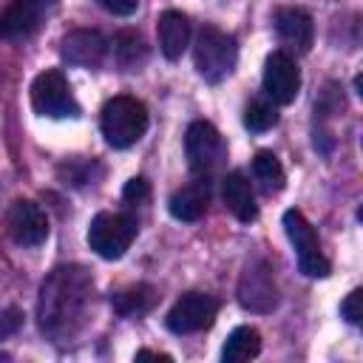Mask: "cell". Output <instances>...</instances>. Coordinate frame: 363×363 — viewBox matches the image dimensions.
I'll use <instances>...</instances> for the list:
<instances>
[{
  "label": "cell",
  "mask_w": 363,
  "mask_h": 363,
  "mask_svg": "<svg viewBox=\"0 0 363 363\" xmlns=\"http://www.w3.org/2000/svg\"><path fill=\"white\" fill-rule=\"evenodd\" d=\"M94 281L79 267H60L40 289V326L51 337H71L82 323Z\"/></svg>",
  "instance_id": "obj_1"
},
{
  "label": "cell",
  "mask_w": 363,
  "mask_h": 363,
  "mask_svg": "<svg viewBox=\"0 0 363 363\" xmlns=\"http://www.w3.org/2000/svg\"><path fill=\"white\" fill-rule=\"evenodd\" d=\"M193 60H196V71L204 82L216 85L221 79H227L238 62V45L235 37L216 28V26H201L196 34V45H193Z\"/></svg>",
  "instance_id": "obj_2"
},
{
  "label": "cell",
  "mask_w": 363,
  "mask_h": 363,
  "mask_svg": "<svg viewBox=\"0 0 363 363\" xmlns=\"http://www.w3.org/2000/svg\"><path fill=\"white\" fill-rule=\"evenodd\" d=\"M99 128H102V136L111 147H119V150L130 147L147 130V108L136 96H128V94L113 96L102 108Z\"/></svg>",
  "instance_id": "obj_3"
},
{
  "label": "cell",
  "mask_w": 363,
  "mask_h": 363,
  "mask_svg": "<svg viewBox=\"0 0 363 363\" xmlns=\"http://www.w3.org/2000/svg\"><path fill=\"white\" fill-rule=\"evenodd\" d=\"M136 230V218H130L128 213H96L88 224V247L99 258L116 261L133 244Z\"/></svg>",
  "instance_id": "obj_4"
},
{
  "label": "cell",
  "mask_w": 363,
  "mask_h": 363,
  "mask_svg": "<svg viewBox=\"0 0 363 363\" xmlns=\"http://www.w3.org/2000/svg\"><path fill=\"white\" fill-rule=\"evenodd\" d=\"M184 150H187V164L196 176H213L216 170H221L224 159H227V145L224 136L218 133V128L207 119H196L190 122L187 133H184Z\"/></svg>",
  "instance_id": "obj_5"
},
{
  "label": "cell",
  "mask_w": 363,
  "mask_h": 363,
  "mask_svg": "<svg viewBox=\"0 0 363 363\" xmlns=\"http://www.w3.org/2000/svg\"><path fill=\"white\" fill-rule=\"evenodd\" d=\"M31 108L48 119H77L79 105L60 68H48L31 82Z\"/></svg>",
  "instance_id": "obj_6"
},
{
  "label": "cell",
  "mask_w": 363,
  "mask_h": 363,
  "mask_svg": "<svg viewBox=\"0 0 363 363\" xmlns=\"http://www.w3.org/2000/svg\"><path fill=\"white\" fill-rule=\"evenodd\" d=\"M284 230L295 247V255H298V267L303 275L309 278H326L329 275V261L326 255L320 252V241H318V233L315 227L306 221V216L301 210H286L284 213Z\"/></svg>",
  "instance_id": "obj_7"
},
{
  "label": "cell",
  "mask_w": 363,
  "mask_h": 363,
  "mask_svg": "<svg viewBox=\"0 0 363 363\" xmlns=\"http://www.w3.org/2000/svg\"><path fill=\"white\" fill-rule=\"evenodd\" d=\"M218 315V301L207 292H184L167 312L164 326L173 335H193L201 329H210Z\"/></svg>",
  "instance_id": "obj_8"
},
{
  "label": "cell",
  "mask_w": 363,
  "mask_h": 363,
  "mask_svg": "<svg viewBox=\"0 0 363 363\" xmlns=\"http://www.w3.org/2000/svg\"><path fill=\"white\" fill-rule=\"evenodd\" d=\"M238 303L250 312H272L278 306V286L267 261H250L238 278Z\"/></svg>",
  "instance_id": "obj_9"
},
{
  "label": "cell",
  "mask_w": 363,
  "mask_h": 363,
  "mask_svg": "<svg viewBox=\"0 0 363 363\" xmlns=\"http://www.w3.org/2000/svg\"><path fill=\"white\" fill-rule=\"evenodd\" d=\"M261 82H264V94L275 105H289L301 91V71L286 51H272L264 62Z\"/></svg>",
  "instance_id": "obj_10"
},
{
  "label": "cell",
  "mask_w": 363,
  "mask_h": 363,
  "mask_svg": "<svg viewBox=\"0 0 363 363\" xmlns=\"http://www.w3.org/2000/svg\"><path fill=\"white\" fill-rule=\"evenodd\" d=\"M6 227H9V235L20 247H40L48 238V216L40 204H34L28 199H20L9 207Z\"/></svg>",
  "instance_id": "obj_11"
},
{
  "label": "cell",
  "mask_w": 363,
  "mask_h": 363,
  "mask_svg": "<svg viewBox=\"0 0 363 363\" xmlns=\"http://www.w3.org/2000/svg\"><path fill=\"white\" fill-rule=\"evenodd\" d=\"M62 60L77 68H99L108 57V40L96 28H77L62 37Z\"/></svg>",
  "instance_id": "obj_12"
},
{
  "label": "cell",
  "mask_w": 363,
  "mask_h": 363,
  "mask_svg": "<svg viewBox=\"0 0 363 363\" xmlns=\"http://www.w3.org/2000/svg\"><path fill=\"white\" fill-rule=\"evenodd\" d=\"M43 23V3L40 0H11L0 11V40L20 43L28 40Z\"/></svg>",
  "instance_id": "obj_13"
},
{
  "label": "cell",
  "mask_w": 363,
  "mask_h": 363,
  "mask_svg": "<svg viewBox=\"0 0 363 363\" xmlns=\"http://www.w3.org/2000/svg\"><path fill=\"white\" fill-rule=\"evenodd\" d=\"M207 204H210V179L196 176L193 182L173 190V196L167 201V210L179 221H199L207 213Z\"/></svg>",
  "instance_id": "obj_14"
},
{
  "label": "cell",
  "mask_w": 363,
  "mask_h": 363,
  "mask_svg": "<svg viewBox=\"0 0 363 363\" xmlns=\"http://www.w3.org/2000/svg\"><path fill=\"white\" fill-rule=\"evenodd\" d=\"M275 31L281 37V43L298 48V51H309L312 40H315V23L312 14L298 9V6H284L275 11Z\"/></svg>",
  "instance_id": "obj_15"
},
{
  "label": "cell",
  "mask_w": 363,
  "mask_h": 363,
  "mask_svg": "<svg viewBox=\"0 0 363 363\" xmlns=\"http://www.w3.org/2000/svg\"><path fill=\"white\" fill-rule=\"evenodd\" d=\"M156 34H159V48L167 60H179L184 54V48L190 45V20L176 11V9H167L159 14V23H156Z\"/></svg>",
  "instance_id": "obj_16"
},
{
  "label": "cell",
  "mask_w": 363,
  "mask_h": 363,
  "mask_svg": "<svg viewBox=\"0 0 363 363\" xmlns=\"http://www.w3.org/2000/svg\"><path fill=\"white\" fill-rule=\"evenodd\" d=\"M221 199L227 204V210L238 218V221H252L258 216V204H255V193L250 179L241 170H233L224 176L221 182Z\"/></svg>",
  "instance_id": "obj_17"
},
{
  "label": "cell",
  "mask_w": 363,
  "mask_h": 363,
  "mask_svg": "<svg viewBox=\"0 0 363 363\" xmlns=\"http://www.w3.org/2000/svg\"><path fill=\"white\" fill-rule=\"evenodd\" d=\"M258 352H261V335H258V329H252V326H235L227 335V340H224L221 360L224 363H244V360L258 357Z\"/></svg>",
  "instance_id": "obj_18"
},
{
  "label": "cell",
  "mask_w": 363,
  "mask_h": 363,
  "mask_svg": "<svg viewBox=\"0 0 363 363\" xmlns=\"http://www.w3.org/2000/svg\"><path fill=\"white\" fill-rule=\"evenodd\" d=\"M153 303H156V289H153L150 284H136V286H128V289L111 295V306H113L122 318L145 315Z\"/></svg>",
  "instance_id": "obj_19"
},
{
  "label": "cell",
  "mask_w": 363,
  "mask_h": 363,
  "mask_svg": "<svg viewBox=\"0 0 363 363\" xmlns=\"http://www.w3.org/2000/svg\"><path fill=\"white\" fill-rule=\"evenodd\" d=\"M113 57L125 71H136L147 60V45L139 31H119L113 37Z\"/></svg>",
  "instance_id": "obj_20"
},
{
  "label": "cell",
  "mask_w": 363,
  "mask_h": 363,
  "mask_svg": "<svg viewBox=\"0 0 363 363\" xmlns=\"http://www.w3.org/2000/svg\"><path fill=\"white\" fill-rule=\"evenodd\" d=\"M252 173H255V179H258L264 193H278L284 187V182H286V173H284V167H281V162H278V156L272 150H258L255 153Z\"/></svg>",
  "instance_id": "obj_21"
},
{
  "label": "cell",
  "mask_w": 363,
  "mask_h": 363,
  "mask_svg": "<svg viewBox=\"0 0 363 363\" xmlns=\"http://www.w3.org/2000/svg\"><path fill=\"white\" fill-rule=\"evenodd\" d=\"M275 122H278V111H275V105L267 102V99H252V102L244 108V125H247L250 130H255V133H264V130L275 128Z\"/></svg>",
  "instance_id": "obj_22"
},
{
  "label": "cell",
  "mask_w": 363,
  "mask_h": 363,
  "mask_svg": "<svg viewBox=\"0 0 363 363\" xmlns=\"http://www.w3.org/2000/svg\"><path fill=\"white\" fill-rule=\"evenodd\" d=\"M96 164L94 162H88V159H71V162H65V164H60V176L65 179V184L71 182V184H88L91 179H94V170Z\"/></svg>",
  "instance_id": "obj_23"
},
{
  "label": "cell",
  "mask_w": 363,
  "mask_h": 363,
  "mask_svg": "<svg viewBox=\"0 0 363 363\" xmlns=\"http://www.w3.org/2000/svg\"><path fill=\"white\" fill-rule=\"evenodd\" d=\"M122 199H125L128 204H145V201L150 199V184H147L142 176H133V179L125 182V187H122Z\"/></svg>",
  "instance_id": "obj_24"
},
{
  "label": "cell",
  "mask_w": 363,
  "mask_h": 363,
  "mask_svg": "<svg viewBox=\"0 0 363 363\" xmlns=\"http://www.w3.org/2000/svg\"><path fill=\"white\" fill-rule=\"evenodd\" d=\"M340 315H343V320L352 323V326H357V323L363 320V292H360V289H352V292L346 295V301L340 303Z\"/></svg>",
  "instance_id": "obj_25"
},
{
  "label": "cell",
  "mask_w": 363,
  "mask_h": 363,
  "mask_svg": "<svg viewBox=\"0 0 363 363\" xmlns=\"http://www.w3.org/2000/svg\"><path fill=\"white\" fill-rule=\"evenodd\" d=\"M94 3H99L105 11L119 14V17L133 14V11H136V6H139V0H94Z\"/></svg>",
  "instance_id": "obj_26"
},
{
  "label": "cell",
  "mask_w": 363,
  "mask_h": 363,
  "mask_svg": "<svg viewBox=\"0 0 363 363\" xmlns=\"http://www.w3.org/2000/svg\"><path fill=\"white\" fill-rule=\"evenodd\" d=\"M20 320H23V318H20V312H17V309H9V312L0 318V337L11 335V332L20 326Z\"/></svg>",
  "instance_id": "obj_27"
},
{
  "label": "cell",
  "mask_w": 363,
  "mask_h": 363,
  "mask_svg": "<svg viewBox=\"0 0 363 363\" xmlns=\"http://www.w3.org/2000/svg\"><path fill=\"white\" fill-rule=\"evenodd\" d=\"M145 357H153V360H170V354H162V352H150V349L136 352V360H145Z\"/></svg>",
  "instance_id": "obj_28"
}]
</instances>
